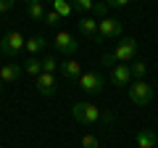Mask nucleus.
Instances as JSON below:
<instances>
[{
    "label": "nucleus",
    "instance_id": "nucleus-1",
    "mask_svg": "<svg viewBox=\"0 0 158 148\" xmlns=\"http://www.w3.org/2000/svg\"><path fill=\"white\" fill-rule=\"evenodd\" d=\"M71 116L79 122V124L90 127V124H95V122L103 119V111L95 106V103H90V101H79V103L71 106Z\"/></svg>",
    "mask_w": 158,
    "mask_h": 148
},
{
    "label": "nucleus",
    "instance_id": "nucleus-2",
    "mask_svg": "<svg viewBox=\"0 0 158 148\" xmlns=\"http://www.w3.org/2000/svg\"><path fill=\"white\" fill-rule=\"evenodd\" d=\"M98 42H108V40H121V21L113 16H106L98 21V34H95Z\"/></svg>",
    "mask_w": 158,
    "mask_h": 148
},
{
    "label": "nucleus",
    "instance_id": "nucleus-3",
    "mask_svg": "<svg viewBox=\"0 0 158 148\" xmlns=\"http://www.w3.org/2000/svg\"><path fill=\"white\" fill-rule=\"evenodd\" d=\"M24 42H27V37L21 32H6L0 37V53L6 58H16L24 50Z\"/></svg>",
    "mask_w": 158,
    "mask_h": 148
},
{
    "label": "nucleus",
    "instance_id": "nucleus-4",
    "mask_svg": "<svg viewBox=\"0 0 158 148\" xmlns=\"http://www.w3.org/2000/svg\"><path fill=\"white\" fill-rule=\"evenodd\" d=\"M129 93V101L135 106H148L153 101V85H148L145 80H132V85L127 87Z\"/></svg>",
    "mask_w": 158,
    "mask_h": 148
},
{
    "label": "nucleus",
    "instance_id": "nucleus-5",
    "mask_svg": "<svg viewBox=\"0 0 158 148\" xmlns=\"http://www.w3.org/2000/svg\"><path fill=\"white\" fill-rule=\"evenodd\" d=\"M111 53H113V58H116V63L135 61V56H137V40H135V37H121Z\"/></svg>",
    "mask_w": 158,
    "mask_h": 148
},
{
    "label": "nucleus",
    "instance_id": "nucleus-6",
    "mask_svg": "<svg viewBox=\"0 0 158 148\" xmlns=\"http://www.w3.org/2000/svg\"><path fill=\"white\" fill-rule=\"evenodd\" d=\"M79 87L85 93H90V95H100L103 87H106V80H103L100 72H82V77H79Z\"/></svg>",
    "mask_w": 158,
    "mask_h": 148
},
{
    "label": "nucleus",
    "instance_id": "nucleus-7",
    "mask_svg": "<svg viewBox=\"0 0 158 148\" xmlns=\"http://www.w3.org/2000/svg\"><path fill=\"white\" fill-rule=\"evenodd\" d=\"M53 45L58 48V53H66L69 58H71L74 53L79 50V40L74 37L71 32H63V29H61V32H56V37H53Z\"/></svg>",
    "mask_w": 158,
    "mask_h": 148
},
{
    "label": "nucleus",
    "instance_id": "nucleus-8",
    "mask_svg": "<svg viewBox=\"0 0 158 148\" xmlns=\"http://www.w3.org/2000/svg\"><path fill=\"white\" fill-rule=\"evenodd\" d=\"M34 87H37L40 95H56V90H58V80H56V74L42 72L37 80H34Z\"/></svg>",
    "mask_w": 158,
    "mask_h": 148
},
{
    "label": "nucleus",
    "instance_id": "nucleus-9",
    "mask_svg": "<svg viewBox=\"0 0 158 148\" xmlns=\"http://www.w3.org/2000/svg\"><path fill=\"white\" fill-rule=\"evenodd\" d=\"M58 72H61L63 80H69V82H79V77H82V63H79L77 58H66V61H61Z\"/></svg>",
    "mask_w": 158,
    "mask_h": 148
},
{
    "label": "nucleus",
    "instance_id": "nucleus-10",
    "mask_svg": "<svg viewBox=\"0 0 158 148\" xmlns=\"http://www.w3.org/2000/svg\"><path fill=\"white\" fill-rule=\"evenodd\" d=\"M132 80H135V77H132V72H129L127 63H116V66L111 69V82L116 87H129Z\"/></svg>",
    "mask_w": 158,
    "mask_h": 148
},
{
    "label": "nucleus",
    "instance_id": "nucleus-11",
    "mask_svg": "<svg viewBox=\"0 0 158 148\" xmlns=\"http://www.w3.org/2000/svg\"><path fill=\"white\" fill-rule=\"evenodd\" d=\"M21 63H0V82L3 85H11V82H16L19 77H21Z\"/></svg>",
    "mask_w": 158,
    "mask_h": 148
},
{
    "label": "nucleus",
    "instance_id": "nucleus-12",
    "mask_svg": "<svg viewBox=\"0 0 158 148\" xmlns=\"http://www.w3.org/2000/svg\"><path fill=\"white\" fill-rule=\"evenodd\" d=\"M77 27H79V32L85 34V37H92V40H95V34H98V19L95 16H79Z\"/></svg>",
    "mask_w": 158,
    "mask_h": 148
},
{
    "label": "nucleus",
    "instance_id": "nucleus-13",
    "mask_svg": "<svg viewBox=\"0 0 158 148\" xmlns=\"http://www.w3.org/2000/svg\"><path fill=\"white\" fill-rule=\"evenodd\" d=\"M21 69L29 74V77H34V80H37L40 74H42V61H40L37 56H27V58H24V63H21Z\"/></svg>",
    "mask_w": 158,
    "mask_h": 148
},
{
    "label": "nucleus",
    "instance_id": "nucleus-14",
    "mask_svg": "<svg viewBox=\"0 0 158 148\" xmlns=\"http://www.w3.org/2000/svg\"><path fill=\"white\" fill-rule=\"evenodd\" d=\"M45 45H48L45 37H42V34H34V37H29V40L24 42V50H27L29 56H37L40 50H45Z\"/></svg>",
    "mask_w": 158,
    "mask_h": 148
},
{
    "label": "nucleus",
    "instance_id": "nucleus-15",
    "mask_svg": "<svg viewBox=\"0 0 158 148\" xmlns=\"http://www.w3.org/2000/svg\"><path fill=\"white\" fill-rule=\"evenodd\" d=\"M137 146L140 148H156V132L153 130H140L137 132Z\"/></svg>",
    "mask_w": 158,
    "mask_h": 148
},
{
    "label": "nucleus",
    "instance_id": "nucleus-16",
    "mask_svg": "<svg viewBox=\"0 0 158 148\" xmlns=\"http://www.w3.org/2000/svg\"><path fill=\"white\" fill-rule=\"evenodd\" d=\"M53 11H56L61 19H69V16L74 13V8H71V3H69V0H56V3H53Z\"/></svg>",
    "mask_w": 158,
    "mask_h": 148
},
{
    "label": "nucleus",
    "instance_id": "nucleus-17",
    "mask_svg": "<svg viewBox=\"0 0 158 148\" xmlns=\"http://www.w3.org/2000/svg\"><path fill=\"white\" fill-rule=\"evenodd\" d=\"M129 72H132V77H135V80H145V74H148V63L142 61V58H137V61H132Z\"/></svg>",
    "mask_w": 158,
    "mask_h": 148
},
{
    "label": "nucleus",
    "instance_id": "nucleus-18",
    "mask_svg": "<svg viewBox=\"0 0 158 148\" xmlns=\"http://www.w3.org/2000/svg\"><path fill=\"white\" fill-rule=\"evenodd\" d=\"M27 11H29V16L32 19H37V21H42L45 19V6H42V0H37V3H32V6H27Z\"/></svg>",
    "mask_w": 158,
    "mask_h": 148
},
{
    "label": "nucleus",
    "instance_id": "nucleus-19",
    "mask_svg": "<svg viewBox=\"0 0 158 148\" xmlns=\"http://www.w3.org/2000/svg\"><path fill=\"white\" fill-rule=\"evenodd\" d=\"M58 66H61V61H58V58H53V56H45V58H42V72L56 74V72H58Z\"/></svg>",
    "mask_w": 158,
    "mask_h": 148
},
{
    "label": "nucleus",
    "instance_id": "nucleus-20",
    "mask_svg": "<svg viewBox=\"0 0 158 148\" xmlns=\"http://www.w3.org/2000/svg\"><path fill=\"white\" fill-rule=\"evenodd\" d=\"M108 11H111V8H108L106 3H103V0L92 3V13H95V19H98V21H100V19H106V16H108Z\"/></svg>",
    "mask_w": 158,
    "mask_h": 148
},
{
    "label": "nucleus",
    "instance_id": "nucleus-21",
    "mask_svg": "<svg viewBox=\"0 0 158 148\" xmlns=\"http://www.w3.org/2000/svg\"><path fill=\"white\" fill-rule=\"evenodd\" d=\"M69 3H71V8H74V11H92V3H95V0H69Z\"/></svg>",
    "mask_w": 158,
    "mask_h": 148
},
{
    "label": "nucleus",
    "instance_id": "nucleus-22",
    "mask_svg": "<svg viewBox=\"0 0 158 148\" xmlns=\"http://www.w3.org/2000/svg\"><path fill=\"white\" fill-rule=\"evenodd\" d=\"M79 146H82V148H100V140H98L95 135H82Z\"/></svg>",
    "mask_w": 158,
    "mask_h": 148
},
{
    "label": "nucleus",
    "instance_id": "nucleus-23",
    "mask_svg": "<svg viewBox=\"0 0 158 148\" xmlns=\"http://www.w3.org/2000/svg\"><path fill=\"white\" fill-rule=\"evenodd\" d=\"M58 21H61V16H58L56 11H48L45 19H42V24H48V27H58Z\"/></svg>",
    "mask_w": 158,
    "mask_h": 148
},
{
    "label": "nucleus",
    "instance_id": "nucleus-24",
    "mask_svg": "<svg viewBox=\"0 0 158 148\" xmlns=\"http://www.w3.org/2000/svg\"><path fill=\"white\" fill-rule=\"evenodd\" d=\"M100 66H108V69L116 66V58H113V53H106V56L100 58Z\"/></svg>",
    "mask_w": 158,
    "mask_h": 148
},
{
    "label": "nucleus",
    "instance_id": "nucleus-25",
    "mask_svg": "<svg viewBox=\"0 0 158 148\" xmlns=\"http://www.w3.org/2000/svg\"><path fill=\"white\" fill-rule=\"evenodd\" d=\"M108 8H124V6H129L132 0H103Z\"/></svg>",
    "mask_w": 158,
    "mask_h": 148
},
{
    "label": "nucleus",
    "instance_id": "nucleus-26",
    "mask_svg": "<svg viewBox=\"0 0 158 148\" xmlns=\"http://www.w3.org/2000/svg\"><path fill=\"white\" fill-rule=\"evenodd\" d=\"M13 6H16V0H0V16H3V13H8Z\"/></svg>",
    "mask_w": 158,
    "mask_h": 148
},
{
    "label": "nucleus",
    "instance_id": "nucleus-27",
    "mask_svg": "<svg viewBox=\"0 0 158 148\" xmlns=\"http://www.w3.org/2000/svg\"><path fill=\"white\" fill-rule=\"evenodd\" d=\"M21 3H27V6H32V3H37V0H21Z\"/></svg>",
    "mask_w": 158,
    "mask_h": 148
},
{
    "label": "nucleus",
    "instance_id": "nucleus-28",
    "mask_svg": "<svg viewBox=\"0 0 158 148\" xmlns=\"http://www.w3.org/2000/svg\"><path fill=\"white\" fill-rule=\"evenodd\" d=\"M156 148H158V135H156Z\"/></svg>",
    "mask_w": 158,
    "mask_h": 148
},
{
    "label": "nucleus",
    "instance_id": "nucleus-29",
    "mask_svg": "<svg viewBox=\"0 0 158 148\" xmlns=\"http://www.w3.org/2000/svg\"><path fill=\"white\" fill-rule=\"evenodd\" d=\"M45 3H56V0H45Z\"/></svg>",
    "mask_w": 158,
    "mask_h": 148
},
{
    "label": "nucleus",
    "instance_id": "nucleus-30",
    "mask_svg": "<svg viewBox=\"0 0 158 148\" xmlns=\"http://www.w3.org/2000/svg\"><path fill=\"white\" fill-rule=\"evenodd\" d=\"M0 93H3V82H0Z\"/></svg>",
    "mask_w": 158,
    "mask_h": 148
},
{
    "label": "nucleus",
    "instance_id": "nucleus-31",
    "mask_svg": "<svg viewBox=\"0 0 158 148\" xmlns=\"http://www.w3.org/2000/svg\"><path fill=\"white\" fill-rule=\"evenodd\" d=\"M0 21H3V16H0Z\"/></svg>",
    "mask_w": 158,
    "mask_h": 148
}]
</instances>
